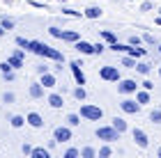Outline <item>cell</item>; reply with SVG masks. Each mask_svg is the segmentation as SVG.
Segmentation results:
<instances>
[{"label":"cell","instance_id":"obj_1","mask_svg":"<svg viewBox=\"0 0 161 158\" xmlns=\"http://www.w3.org/2000/svg\"><path fill=\"white\" fill-rule=\"evenodd\" d=\"M28 51H32V53H37V55H44V57H51V60H58V62H62V60H64V55H62L60 51H55V48H51V46H46V44H42V41H30Z\"/></svg>","mask_w":161,"mask_h":158},{"label":"cell","instance_id":"obj_2","mask_svg":"<svg viewBox=\"0 0 161 158\" xmlns=\"http://www.w3.org/2000/svg\"><path fill=\"white\" fill-rule=\"evenodd\" d=\"M80 117L87 119V121H99L101 117H104V110H101L99 105H90V103H85V105H80Z\"/></svg>","mask_w":161,"mask_h":158},{"label":"cell","instance_id":"obj_3","mask_svg":"<svg viewBox=\"0 0 161 158\" xmlns=\"http://www.w3.org/2000/svg\"><path fill=\"white\" fill-rule=\"evenodd\" d=\"M97 138L104 140V142H115V140H120V131L115 126H99L97 128Z\"/></svg>","mask_w":161,"mask_h":158},{"label":"cell","instance_id":"obj_4","mask_svg":"<svg viewBox=\"0 0 161 158\" xmlns=\"http://www.w3.org/2000/svg\"><path fill=\"white\" fill-rule=\"evenodd\" d=\"M48 32L53 34L55 39H62V41H74V44H76V41L80 39V34H78V32H71V30L62 32V30H58V28H48Z\"/></svg>","mask_w":161,"mask_h":158},{"label":"cell","instance_id":"obj_5","mask_svg":"<svg viewBox=\"0 0 161 158\" xmlns=\"http://www.w3.org/2000/svg\"><path fill=\"white\" fill-rule=\"evenodd\" d=\"M99 76H101V80H108V83H118V80H120L118 67H101Z\"/></svg>","mask_w":161,"mask_h":158},{"label":"cell","instance_id":"obj_6","mask_svg":"<svg viewBox=\"0 0 161 158\" xmlns=\"http://www.w3.org/2000/svg\"><path fill=\"white\" fill-rule=\"evenodd\" d=\"M131 135H134V142H136L141 149H147L150 142H147V133H145L143 128H134V133H131Z\"/></svg>","mask_w":161,"mask_h":158},{"label":"cell","instance_id":"obj_7","mask_svg":"<svg viewBox=\"0 0 161 158\" xmlns=\"http://www.w3.org/2000/svg\"><path fill=\"white\" fill-rule=\"evenodd\" d=\"M76 51H78V53H83V55H92V53H97V46H92L90 41L78 39V41H76Z\"/></svg>","mask_w":161,"mask_h":158},{"label":"cell","instance_id":"obj_8","mask_svg":"<svg viewBox=\"0 0 161 158\" xmlns=\"http://www.w3.org/2000/svg\"><path fill=\"white\" fill-rule=\"evenodd\" d=\"M120 108H122V110H124V112H127V115H136L138 110H141V103H136V101H131V99H124V101L120 103Z\"/></svg>","mask_w":161,"mask_h":158},{"label":"cell","instance_id":"obj_9","mask_svg":"<svg viewBox=\"0 0 161 158\" xmlns=\"http://www.w3.org/2000/svg\"><path fill=\"white\" fill-rule=\"evenodd\" d=\"M55 142H69L71 140V131L67 126H60V128H55Z\"/></svg>","mask_w":161,"mask_h":158},{"label":"cell","instance_id":"obj_10","mask_svg":"<svg viewBox=\"0 0 161 158\" xmlns=\"http://www.w3.org/2000/svg\"><path fill=\"white\" fill-rule=\"evenodd\" d=\"M136 80H120V85H118V92H122V94H131V92H136Z\"/></svg>","mask_w":161,"mask_h":158},{"label":"cell","instance_id":"obj_11","mask_svg":"<svg viewBox=\"0 0 161 158\" xmlns=\"http://www.w3.org/2000/svg\"><path fill=\"white\" fill-rule=\"evenodd\" d=\"M69 67H71V74H74L76 83H78V85H85V76H83V71H80V64H78V62L74 60V62L69 64Z\"/></svg>","mask_w":161,"mask_h":158},{"label":"cell","instance_id":"obj_12","mask_svg":"<svg viewBox=\"0 0 161 158\" xmlns=\"http://www.w3.org/2000/svg\"><path fill=\"white\" fill-rule=\"evenodd\" d=\"M25 119H28V124H30L32 128H42V126H44V119H42L39 112H28Z\"/></svg>","mask_w":161,"mask_h":158},{"label":"cell","instance_id":"obj_13","mask_svg":"<svg viewBox=\"0 0 161 158\" xmlns=\"http://www.w3.org/2000/svg\"><path fill=\"white\" fill-rule=\"evenodd\" d=\"M101 14H104V9H101V7H87V9L83 12V16L90 18V21H94V18H101Z\"/></svg>","mask_w":161,"mask_h":158},{"label":"cell","instance_id":"obj_14","mask_svg":"<svg viewBox=\"0 0 161 158\" xmlns=\"http://www.w3.org/2000/svg\"><path fill=\"white\" fill-rule=\"evenodd\" d=\"M7 62L12 64V69H21V67H23V51H16Z\"/></svg>","mask_w":161,"mask_h":158},{"label":"cell","instance_id":"obj_15","mask_svg":"<svg viewBox=\"0 0 161 158\" xmlns=\"http://www.w3.org/2000/svg\"><path fill=\"white\" fill-rule=\"evenodd\" d=\"M39 83L44 85V87H55V76H51L46 71V74H42V80Z\"/></svg>","mask_w":161,"mask_h":158},{"label":"cell","instance_id":"obj_16","mask_svg":"<svg viewBox=\"0 0 161 158\" xmlns=\"http://www.w3.org/2000/svg\"><path fill=\"white\" fill-rule=\"evenodd\" d=\"M62 103H64V101H62L60 94H51V96H48V105H51V108H62Z\"/></svg>","mask_w":161,"mask_h":158},{"label":"cell","instance_id":"obj_17","mask_svg":"<svg viewBox=\"0 0 161 158\" xmlns=\"http://www.w3.org/2000/svg\"><path fill=\"white\" fill-rule=\"evenodd\" d=\"M44 94V89H42V83H37V85H30V96L32 99H39Z\"/></svg>","mask_w":161,"mask_h":158},{"label":"cell","instance_id":"obj_18","mask_svg":"<svg viewBox=\"0 0 161 158\" xmlns=\"http://www.w3.org/2000/svg\"><path fill=\"white\" fill-rule=\"evenodd\" d=\"M113 126L118 128L120 133H124V131H127V121H124L122 117H115V119H113Z\"/></svg>","mask_w":161,"mask_h":158},{"label":"cell","instance_id":"obj_19","mask_svg":"<svg viewBox=\"0 0 161 158\" xmlns=\"http://www.w3.org/2000/svg\"><path fill=\"white\" fill-rule=\"evenodd\" d=\"M136 101L141 103V105H143V103H150V92H147V89H145V92H138V94H136Z\"/></svg>","mask_w":161,"mask_h":158},{"label":"cell","instance_id":"obj_20","mask_svg":"<svg viewBox=\"0 0 161 158\" xmlns=\"http://www.w3.org/2000/svg\"><path fill=\"white\" fill-rule=\"evenodd\" d=\"M32 158H48V149H44V147L32 149Z\"/></svg>","mask_w":161,"mask_h":158},{"label":"cell","instance_id":"obj_21","mask_svg":"<svg viewBox=\"0 0 161 158\" xmlns=\"http://www.w3.org/2000/svg\"><path fill=\"white\" fill-rule=\"evenodd\" d=\"M25 121H28L25 117H21V115H14V117H12V126H14V128H21Z\"/></svg>","mask_w":161,"mask_h":158},{"label":"cell","instance_id":"obj_22","mask_svg":"<svg viewBox=\"0 0 161 158\" xmlns=\"http://www.w3.org/2000/svg\"><path fill=\"white\" fill-rule=\"evenodd\" d=\"M122 67L136 69V57H131V55H127V57H122Z\"/></svg>","mask_w":161,"mask_h":158},{"label":"cell","instance_id":"obj_23","mask_svg":"<svg viewBox=\"0 0 161 158\" xmlns=\"http://www.w3.org/2000/svg\"><path fill=\"white\" fill-rule=\"evenodd\" d=\"M80 156H83V158H94L97 151H94L92 147H83V149H80Z\"/></svg>","mask_w":161,"mask_h":158},{"label":"cell","instance_id":"obj_24","mask_svg":"<svg viewBox=\"0 0 161 158\" xmlns=\"http://www.w3.org/2000/svg\"><path fill=\"white\" fill-rule=\"evenodd\" d=\"M101 37H104V41H108V44H115V41H118V39H115V34H113V32H108V30L101 32Z\"/></svg>","mask_w":161,"mask_h":158},{"label":"cell","instance_id":"obj_25","mask_svg":"<svg viewBox=\"0 0 161 158\" xmlns=\"http://www.w3.org/2000/svg\"><path fill=\"white\" fill-rule=\"evenodd\" d=\"M136 69H138V74H150V64H145V62H141V64H136Z\"/></svg>","mask_w":161,"mask_h":158},{"label":"cell","instance_id":"obj_26","mask_svg":"<svg viewBox=\"0 0 161 158\" xmlns=\"http://www.w3.org/2000/svg\"><path fill=\"white\" fill-rule=\"evenodd\" d=\"M111 154H113V149H111V147H101V149H99V158H108Z\"/></svg>","mask_w":161,"mask_h":158},{"label":"cell","instance_id":"obj_27","mask_svg":"<svg viewBox=\"0 0 161 158\" xmlns=\"http://www.w3.org/2000/svg\"><path fill=\"white\" fill-rule=\"evenodd\" d=\"M67 121H69V126H78L80 124V117H78V115H69Z\"/></svg>","mask_w":161,"mask_h":158},{"label":"cell","instance_id":"obj_28","mask_svg":"<svg viewBox=\"0 0 161 158\" xmlns=\"http://www.w3.org/2000/svg\"><path fill=\"white\" fill-rule=\"evenodd\" d=\"M150 119L154 121V124H161V108H159V110H154V112L150 115Z\"/></svg>","mask_w":161,"mask_h":158},{"label":"cell","instance_id":"obj_29","mask_svg":"<svg viewBox=\"0 0 161 158\" xmlns=\"http://www.w3.org/2000/svg\"><path fill=\"white\" fill-rule=\"evenodd\" d=\"M74 96L78 99V101H83V99H85V89H83V87H76V89H74Z\"/></svg>","mask_w":161,"mask_h":158},{"label":"cell","instance_id":"obj_30","mask_svg":"<svg viewBox=\"0 0 161 158\" xmlns=\"http://www.w3.org/2000/svg\"><path fill=\"white\" fill-rule=\"evenodd\" d=\"M76 156H80L78 149H67V151H64V158H76Z\"/></svg>","mask_w":161,"mask_h":158},{"label":"cell","instance_id":"obj_31","mask_svg":"<svg viewBox=\"0 0 161 158\" xmlns=\"http://www.w3.org/2000/svg\"><path fill=\"white\" fill-rule=\"evenodd\" d=\"M16 44H19L21 48H25V51H28V46H30V41H28V39H23V37H16Z\"/></svg>","mask_w":161,"mask_h":158},{"label":"cell","instance_id":"obj_32","mask_svg":"<svg viewBox=\"0 0 161 158\" xmlns=\"http://www.w3.org/2000/svg\"><path fill=\"white\" fill-rule=\"evenodd\" d=\"M3 28H5V30H12V28H14V21L5 16V18H3Z\"/></svg>","mask_w":161,"mask_h":158},{"label":"cell","instance_id":"obj_33","mask_svg":"<svg viewBox=\"0 0 161 158\" xmlns=\"http://www.w3.org/2000/svg\"><path fill=\"white\" fill-rule=\"evenodd\" d=\"M0 71H3V74L12 71V64H9V62H0Z\"/></svg>","mask_w":161,"mask_h":158},{"label":"cell","instance_id":"obj_34","mask_svg":"<svg viewBox=\"0 0 161 158\" xmlns=\"http://www.w3.org/2000/svg\"><path fill=\"white\" fill-rule=\"evenodd\" d=\"M152 7H154V0H150V3H143V7H141V9H143V12H150Z\"/></svg>","mask_w":161,"mask_h":158},{"label":"cell","instance_id":"obj_35","mask_svg":"<svg viewBox=\"0 0 161 158\" xmlns=\"http://www.w3.org/2000/svg\"><path fill=\"white\" fill-rule=\"evenodd\" d=\"M129 44L131 46H138V44H141V37H136V34H134V37H129Z\"/></svg>","mask_w":161,"mask_h":158},{"label":"cell","instance_id":"obj_36","mask_svg":"<svg viewBox=\"0 0 161 158\" xmlns=\"http://www.w3.org/2000/svg\"><path fill=\"white\" fill-rule=\"evenodd\" d=\"M3 99H5V103H14V94H12V92H7Z\"/></svg>","mask_w":161,"mask_h":158},{"label":"cell","instance_id":"obj_37","mask_svg":"<svg viewBox=\"0 0 161 158\" xmlns=\"http://www.w3.org/2000/svg\"><path fill=\"white\" fill-rule=\"evenodd\" d=\"M62 14H67V16H80V12H74V9H62Z\"/></svg>","mask_w":161,"mask_h":158},{"label":"cell","instance_id":"obj_38","mask_svg":"<svg viewBox=\"0 0 161 158\" xmlns=\"http://www.w3.org/2000/svg\"><path fill=\"white\" fill-rule=\"evenodd\" d=\"M23 154H28V156H32V147H30V145H23Z\"/></svg>","mask_w":161,"mask_h":158},{"label":"cell","instance_id":"obj_39","mask_svg":"<svg viewBox=\"0 0 161 158\" xmlns=\"http://www.w3.org/2000/svg\"><path fill=\"white\" fill-rule=\"evenodd\" d=\"M143 87H145V89H147V92H150V89H152V87H154V85H152V83H150V80H145V83H143Z\"/></svg>","mask_w":161,"mask_h":158},{"label":"cell","instance_id":"obj_40","mask_svg":"<svg viewBox=\"0 0 161 158\" xmlns=\"http://www.w3.org/2000/svg\"><path fill=\"white\" fill-rule=\"evenodd\" d=\"M3 34H5V28H3V25H0V37H3Z\"/></svg>","mask_w":161,"mask_h":158},{"label":"cell","instance_id":"obj_41","mask_svg":"<svg viewBox=\"0 0 161 158\" xmlns=\"http://www.w3.org/2000/svg\"><path fill=\"white\" fill-rule=\"evenodd\" d=\"M3 3H5V5H12V0H3Z\"/></svg>","mask_w":161,"mask_h":158},{"label":"cell","instance_id":"obj_42","mask_svg":"<svg viewBox=\"0 0 161 158\" xmlns=\"http://www.w3.org/2000/svg\"><path fill=\"white\" fill-rule=\"evenodd\" d=\"M157 25H161V16H159V18H157Z\"/></svg>","mask_w":161,"mask_h":158},{"label":"cell","instance_id":"obj_43","mask_svg":"<svg viewBox=\"0 0 161 158\" xmlns=\"http://www.w3.org/2000/svg\"><path fill=\"white\" fill-rule=\"evenodd\" d=\"M157 154H159V158H161V149H159V151H157Z\"/></svg>","mask_w":161,"mask_h":158},{"label":"cell","instance_id":"obj_44","mask_svg":"<svg viewBox=\"0 0 161 158\" xmlns=\"http://www.w3.org/2000/svg\"><path fill=\"white\" fill-rule=\"evenodd\" d=\"M159 76H161V69H159Z\"/></svg>","mask_w":161,"mask_h":158},{"label":"cell","instance_id":"obj_45","mask_svg":"<svg viewBox=\"0 0 161 158\" xmlns=\"http://www.w3.org/2000/svg\"><path fill=\"white\" fill-rule=\"evenodd\" d=\"M159 51H161V46H159Z\"/></svg>","mask_w":161,"mask_h":158},{"label":"cell","instance_id":"obj_46","mask_svg":"<svg viewBox=\"0 0 161 158\" xmlns=\"http://www.w3.org/2000/svg\"><path fill=\"white\" fill-rule=\"evenodd\" d=\"M154 3H157V0H154Z\"/></svg>","mask_w":161,"mask_h":158}]
</instances>
